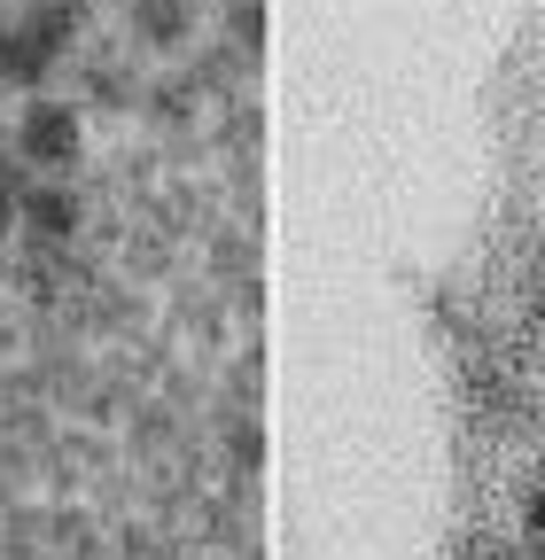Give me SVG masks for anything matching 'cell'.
<instances>
[{"label":"cell","instance_id":"1","mask_svg":"<svg viewBox=\"0 0 545 560\" xmlns=\"http://www.w3.org/2000/svg\"><path fill=\"white\" fill-rule=\"evenodd\" d=\"M9 156L24 164V179H71L79 156H86V117L55 94H32L9 117Z\"/></svg>","mask_w":545,"mask_h":560},{"label":"cell","instance_id":"5","mask_svg":"<svg viewBox=\"0 0 545 560\" xmlns=\"http://www.w3.org/2000/svg\"><path fill=\"white\" fill-rule=\"evenodd\" d=\"M514 529H522V537H530V545L545 552V467H537V475L522 482V514H514Z\"/></svg>","mask_w":545,"mask_h":560},{"label":"cell","instance_id":"7","mask_svg":"<svg viewBox=\"0 0 545 560\" xmlns=\"http://www.w3.org/2000/svg\"><path fill=\"white\" fill-rule=\"evenodd\" d=\"M0 156H9V117H0Z\"/></svg>","mask_w":545,"mask_h":560},{"label":"cell","instance_id":"3","mask_svg":"<svg viewBox=\"0 0 545 560\" xmlns=\"http://www.w3.org/2000/svg\"><path fill=\"white\" fill-rule=\"evenodd\" d=\"M452 560H545V552H537L522 529H514V537H499V529H467Z\"/></svg>","mask_w":545,"mask_h":560},{"label":"cell","instance_id":"2","mask_svg":"<svg viewBox=\"0 0 545 560\" xmlns=\"http://www.w3.org/2000/svg\"><path fill=\"white\" fill-rule=\"evenodd\" d=\"M79 219H86V202H79L71 179H24V195H16V226H24L39 249H62V242L79 234Z\"/></svg>","mask_w":545,"mask_h":560},{"label":"cell","instance_id":"6","mask_svg":"<svg viewBox=\"0 0 545 560\" xmlns=\"http://www.w3.org/2000/svg\"><path fill=\"white\" fill-rule=\"evenodd\" d=\"M530 327L545 335V249L530 257Z\"/></svg>","mask_w":545,"mask_h":560},{"label":"cell","instance_id":"4","mask_svg":"<svg viewBox=\"0 0 545 560\" xmlns=\"http://www.w3.org/2000/svg\"><path fill=\"white\" fill-rule=\"evenodd\" d=\"M187 32V9H179V0H141V39L149 47H172Z\"/></svg>","mask_w":545,"mask_h":560}]
</instances>
